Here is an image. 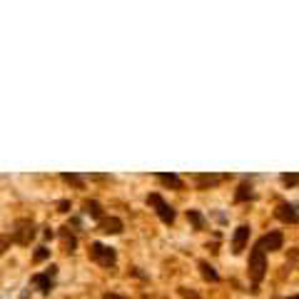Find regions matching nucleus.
Returning <instances> with one entry per match:
<instances>
[{
	"instance_id": "f257e3e1",
	"label": "nucleus",
	"mask_w": 299,
	"mask_h": 299,
	"mask_svg": "<svg viewBox=\"0 0 299 299\" xmlns=\"http://www.w3.org/2000/svg\"><path fill=\"white\" fill-rule=\"evenodd\" d=\"M247 272H249V280H252V284H254V289H252V292H257L260 282L264 280V274H267V260H264V249H262L260 244H254V247H252V252H249Z\"/></svg>"
},
{
	"instance_id": "f03ea898",
	"label": "nucleus",
	"mask_w": 299,
	"mask_h": 299,
	"mask_svg": "<svg viewBox=\"0 0 299 299\" xmlns=\"http://www.w3.org/2000/svg\"><path fill=\"white\" fill-rule=\"evenodd\" d=\"M90 260L97 262L100 267H115V262H117V252L112 249V247H105V244L100 242H93L90 244Z\"/></svg>"
},
{
	"instance_id": "7ed1b4c3",
	"label": "nucleus",
	"mask_w": 299,
	"mask_h": 299,
	"mask_svg": "<svg viewBox=\"0 0 299 299\" xmlns=\"http://www.w3.org/2000/svg\"><path fill=\"white\" fill-rule=\"evenodd\" d=\"M147 205L155 207V212H157V217L162 220L165 224H172L175 222V217H177V212L172 209V207L162 200V195H157V192H152V195H147Z\"/></svg>"
},
{
	"instance_id": "20e7f679",
	"label": "nucleus",
	"mask_w": 299,
	"mask_h": 299,
	"mask_svg": "<svg viewBox=\"0 0 299 299\" xmlns=\"http://www.w3.org/2000/svg\"><path fill=\"white\" fill-rule=\"evenodd\" d=\"M33 237H35V224L30 220H18L15 229H13V242L20 244V247H28Z\"/></svg>"
},
{
	"instance_id": "39448f33",
	"label": "nucleus",
	"mask_w": 299,
	"mask_h": 299,
	"mask_svg": "<svg viewBox=\"0 0 299 299\" xmlns=\"http://www.w3.org/2000/svg\"><path fill=\"white\" fill-rule=\"evenodd\" d=\"M274 215H277V220H282V222L297 224L299 222V205H294V202H282Z\"/></svg>"
},
{
	"instance_id": "423d86ee",
	"label": "nucleus",
	"mask_w": 299,
	"mask_h": 299,
	"mask_svg": "<svg viewBox=\"0 0 299 299\" xmlns=\"http://www.w3.org/2000/svg\"><path fill=\"white\" fill-rule=\"evenodd\" d=\"M55 269H57V267H50V269H48V272H42V274H33L30 284H33V287H37L42 294H50V289H53V277H55Z\"/></svg>"
},
{
	"instance_id": "0eeeda50",
	"label": "nucleus",
	"mask_w": 299,
	"mask_h": 299,
	"mask_svg": "<svg viewBox=\"0 0 299 299\" xmlns=\"http://www.w3.org/2000/svg\"><path fill=\"white\" fill-rule=\"evenodd\" d=\"M247 242H249V227H247V224H240V227L234 229V237H232V254H242Z\"/></svg>"
},
{
	"instance_id": "6e6552de",
	"label": "nucleus",
	"mask_w": 299,
	"mask_h": 299,
	"mask_svg": "<svg viewBox=\"0 0 299 299\" xmlns=\"http://www.w3.org/2000/svg\"><path fill=\"white\" fill-rule=\"evenodd\" d=\"M257 244H260L264 252H277V249H282V244H284V234L282 232H269Z\"/></svg>"
},
{
	"instance_id": "1a4fd4ad",
	"label": "nucleus",
	"mask_w": 299,
	"mask_h": 299,
	"mask_svg": "<svg viewBox=\"0 0 299 299\" xmlns=\"http://www.w3.org/2000/svg\"><path fill=\"white\" fill-rule=\"evenodd\" d=\"M229 180V175H195V182L197 189H209V187H217L220 182Z\"/></svg>"
},
{
	"instance_id": "9d476101",
	"label": "nucleus",
	"mask_w": 299,
	"mask_h": 299,
	"mask_svg": "<svg viewBox=\"0 0 299 299\" xmlns=\"http://www.w3.org/2000/svg\"><path fill=\"white\" fill-rule=\"evenodd\" d=\"M97 229H100L102 234H120V232H122V220H120V217H102V220L97 222Z\"/></svg>"
},
{
	"instance_id": "9b49d317",
	"label": "nucleus",
	"mask_w": 299,
	"mask_h": 299,
	"mask_svg": "<svg viewBox=\"0 0 299 299\" xmlns=\"http://www.w3.org/2000/svg\"><path fill=\"white\" fill-rule=\"evenodd\" d=\"M155 177H157V180H160L162 185L172 187V189H185V182H182V180H180L177 175H172V172H169V175H167V172H157Z\"/></svg>"
},
{
	"instance_id": "f8f14e48",
	"label": "nucleus",
	"mask_w": 299,
	"mask_h": 299,
	"mask_svg": "<svg viewBox=\"0 0 299 299\" xmlns=\"http://www.w3.org/2000/svg\"><path fill=\"white\" fill-rule=\"evenodd\" d=\"M82 209H85V215H88V217H93V220H97V222L105 217V215H102V205H100V202H95V200H88V202L82 205Z\"/></svg>"
},
{
	"instance_id": "ddd939ff",
	"label": "nucleus",
	"mask_w": 299,
	"mask_h": 299,
	"mask_svg": "<svg viewBox=\"0 0 299 299\" xmlns=\"http://www.w3.org/2000/svg\"><path fill=\"white\" fill-rule=\"evenodd\" d=\"M247 200H254V192H252V185L244 180L242 185L237 187V192H234V202H247Z\"/></svg>"
},
{
	"instance_id": "4468645a",
	"label": "nucleus",
	"mask_w": 299,
	"mask_h": 299,
	"mask_svg": "<svg viewBox=\"0 0 299 299\" xmlns=\"http://www.w3.org/2000/svg\"><path fill=\"white\" fill-rule=\"evenodd\" d=\"M197 267H200V274H202L207 282H220V274H217V269H215V267H212L209 262L202 260L200 264H197Z\"/></svg>"
},
{
	"instance_id": "2eb2a0df",
	"label": "nucleus",
	"mask_w": 299,
	"mask_h": 299,
	"mask_svg": "<svg viewBox=\"0 0 299 299\" xmlns=\"http://www.w3.org/2000/svg\"><path fill=\"white\" fill-rule=\"evenodd\" d=\"M187 220L192 222V227L200 232V229H205L207 227V220H205V215L202 212H197V209H187Z\"/></svg>"
},
{
	"instance_id": "dca6fc26",
	"label": "nucleus",
	"mask_w": 299,
	"mask_h": 299,
	"mask_svg": "<svg viewBox=\"0 0 299 299\" xmlns=\"http://www.w3.org/2000/svg\"><path fill=\"white\" fill-rule=\"evenodd\" d=\"M60 237H62V242H65V252H75V244H77V240H75V234L70 232V227H62Z\"/></svg>"
},
{
	"instance_id": "f3484780",
	"label": "nucleus",
	"mask_w": 299,
	"mask_h": 299,
	"mask_svg": "<svg viewBox=\"0 0 299 299\" xmlns=\"http://www.w3.org/2000/svg\"><path fill=\"white\" fill-rule=\"evenodd\" d=\"M62 180H65L68 185L77 187V189H82V187H85V177H82V175H73V172H65V175H62Z\"/></svg>"
},
{
	"instance_id": "a211bd4d",
	"label": "nucleus",
	"mask_w": 299,
	"mask_h": 299,
	"mask_svg": "<svg viewBox=\"0 0 299 299\" xmlns=\"http://www.w3.org/2000/svg\"><path fill=\"white\" fill-rule=\"evenodd\" d=\"M287 264H289L292 269H299V247H294V249L287 252Z\"/></svg>"
},
{
	"instance_id": "6ab92c4d",
	"label": "nucleus",
	"mask_w": 299,
	"mask_h": 299,
	"mask_svg": "<svg viewBox=\"0 0 299 299\" xmlns=\"http://www.w3.org/2000/svg\"><path fill=\"white\" fill-rule=\"evenodd\" d=\"M282 182H284L287 187H297L299 185V175L297 172H292V175L287 172V175H282Z\"/></svg>"
},
{
	"instance_id": "aec40b11",
	"label": "nucleus",
	"mask_w": 299,
	"mask_h": 299,
	"mask_svg": "<svg viewBox=\"0 0 299 299\" xmlns=\"http://www.w3.org/2000/svg\"><path fill=\"white\" fill-rule=\"evenodd\" d=\"M180 294H182L185 299H200V294H197V292H192L189 287H180Z\"/></svg>"
},
{
	"instance_id": "412c9836",
	"label": "nucleus",
	"mask_w": 299,
	"mask_h": 299,
	"mask_svg": "<svg viewBox=\"0 0 299 299\" xmlns=\"http://www.w3.org/2000/svg\"><path fill=\"white\" fill-rule=\"evenodd\" d=\"M48 257H50V249L40 247V249L35 252V257H33V260H35V262H42V260H48Z\"/></svg>"
},
{
	"instance_id": "4be33fe9",
	"label": "nucleus",
	"mask_w": 299,
	"mask_h": 299,
	"mask_svg": "<svg viewBox=\"0 0 299 299\" xmlns=\"http://www.w3.org/2000/svg\"><path fill=\"white\" fill-rule=\"evenodd\" d=\"M8 247H10V240H8V237H0V254H3Z\"/></svg>"
},
{
	"instance_id": "5701e85b",
	"label": "nucleus",
	"mask_w": 299,
	"mask_h": 299,
	"mask_svg": "<svg viewBox=\"0 0 299 299\" xmlns=\"http://www.w3.org/2000/svg\"><path fill=\"white\" fill-rule=\"evenodd\" d=\"M57 207H60V212H68V209H70V202L62 200V202H57Z\"/></svg>"
},
{
	"instance_id": "b1692460",
	"label": "nucleus",
	"mask_w": 299,
	"mask_h": 299,
	"mask_svg": "<svg viewBox=\"0 0 299 299\" xmlns=\"http://www.w3.org/2000/svg\"><path fill=\"white\" fill-rule=\"evenodd\" d=\"M105 299H125V297H117V294H105Z\"/></svg>"
},
{
	"instance_id": "393cba45",
	"label": "nucleus",
	"mask_w": 299,
	"mask_h": 299,
	"mask_svg": "<svg viewBox=\"0 0 299 299\" xmlns=\"http://www.w3.org/2000/svg\"><path fill=\"white\" fill-rule=\"evenodd\" d=\"M289 299H299V294H294V297H289Z\"/></svg>"
}]
</instances>
